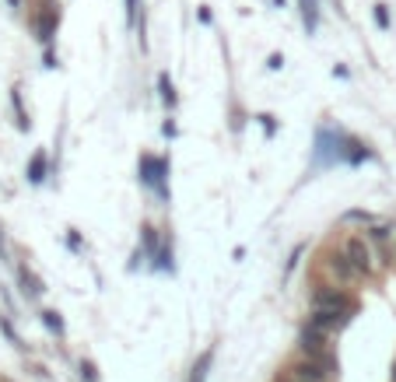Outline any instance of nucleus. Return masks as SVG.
I'll return each instance as SVG.
<instances>
[{
	"label": "nucleus",
	"instance_id": "obj_13",
	"mask_svg": "<svg viewBox=\"0 0 396 382\" xmlns=\"http://www.w3.org/2000/svg\"><path fill=\"white\" fill-rule=\"evenodd\" d=\"M11 102H15V113H18V127H21V130H28V116H25V105H21V95L15 91V95H11Z\"/></svg>",
	"mask_w": 396,
	"mask_h": 382
},
{
	"label": "nucleus",
	"instance_id": "obj_11",
	"mask_svg": "<svg viewBox=\"0 0 396 382\" xmlns=\"http://www.w3.org/2000/svg\"><path fill=\"white\" fill-rule=\"evenodd\" d=\"M210 358H214V351H207V354L200 358V365L193 368V382H204V375H207V368H210Z\"/></svg>",
	"mask_w": 396,
	"mask_h": 382
},
{
	"label": "nucleus",
	"instance_id": "obj_6",
	"mask_svg": "<svg viewBox=\"0 0 396 382\" xmlns=\"http://www.w3.org/2000/svg\"><path fill=\"white\" fill-rule=\"evenodd\" d=\"M302 351H305L309 358H319V354H323V334L309 326V330L302 334Z\"/></svg>",
	"mask_w": 396,
	"mask_h": 382
},
{
	"label": "nucleus",
	"instance_id": "obj_4",
	"mask_svg": "<svg viewBox=\"0 0 396 382\" xmlns=\"http://www.w3.org/2000/svg\"><path fill=\"white\" fill-rule=\"evenodd\" d=\"M344 322H348V316H341V312H319V309H316V316L309 319V326H312V330H319V334H326V330H341Z\"/></svg>",
	"mask_w": 396,
	"mask_h": 382
},
{
	"label": "nucleus",
	"instance_id": "obj_18",
	"mask_svg": "<svg viewBox=\"0 0 396 382\" xmlns=\"http://www.w3.org/2000/svg\"><path fill=\"white\" fill-rule=\"evenodd\" d=\"M393 382H396V365H393Z\"/></svg>",
	"mask_w": 396,
	"mask_h": 382
},
{
	"label": "nucleus",
	"instance_id": "obj_9",
	"mask_svg": "<svg viewBox=\"0 0 396 382\" xmlns=\"http://www.w3.org/2000/svg\"><path fill=\"white\" fill-rule=\"evenodd\" d=\"M302 18H305V28H309V32H316V25H319L316 0H302Z\"/></svg>",
	"mask_w": 396,
	"mask_h": 382
},
{
	"label": "nucleus",
	"instance_id": "obj_14",
	"mask_svg": "<svg viewBox=\"0 0 396 382\" xmlns=\"http://www.w3.org/2000/svg\"><path fill=\"white\" fill-rule=\"evenodd\" d=\"M375 25H379V28H389V15H386V4H379V8H375Z\"/></svg>",
	"mask_w": 396,
	"mask_h": 382
},
{
	"label": "nucleus",
	"instance_id": "obj_19",
	"mask_svg": "<svg viewBox=\"0 0 396 382\" xmlns=\"http://www.w3.org/2000/svg\"><path fill=\"white\" fill-rule=\"evenodd\" d=\"M295 382H298V379H295Z\"/></svg>",
	"mask_w": 396,
	"mask_h": 382
},
{
	"label": "nucleus",
	"instance_id": "obj_2",
	"mask_svg": "<svg viewBox=\"0 0 396 382\" xmlns=\"http://www.w3.org/2000/svg\"><path fill=\"white\" fill-rule=\"evenodd\" d=\"M344 256L354 263L358 274H368V270H372V249H368V242H365V239H348Z\"/></svg>",
	"mask_w": 396,
	"mask_h": 382
},
{
	"label": "nucleus",
	"instance_id": "obj_12",
	"mask_svg": "<svg viewBox=\"0 0 396 382\" xmlns=\"http://www.w3.org/2000/svg\"><path fill=\"white\" fill-rule=\"evenodd\" d=\"M42 322L49 326V330H53V334H64V319H60V316H56V312H42Z\"/></svg>",
	"mask_w": 396,
	"mask_h": 382
},
{
	"label": "nucleus",
	"instance_id": "obj_7",
	"mask_svg": "<svg viewBox=\"0 0 396 382\" xmlns=\"http://www.w3.org/2000/svg\"><path fill=\"white\" fill-rule=\"evenodd\" d=\"M18 278H21V284H25V295H32V298H39V295H42V281L32 274L28 266H21V270H18Z\"/></svg>",
	"mask_w": 396,
	"mask_h": 382
},
{
	"label": "nucleus",
	"instance_id": "obj_3",
	"mask_svg": "<svg viewBox=\"0 0 396 382\" xmlns=\"http://www.w3.org/2000/svg\"><path fill=\"white\" fill-rule=\"evenodd\" d=\"M161 176H165V161H158V158H141V179H144V186L158 190V197H168Z\"/></svg>",
	"mask_w": 396,
	"mask_h": 382
},
{
	"label": "nucleus",
	"instance_id": "obj_5",
	"mask_svg": "<svg viewBox=\"0 0 396 382\" xmlns=\"http://www.w3.org/2000/svg\"><path fill=\"white\" fill-rule=\"evenodd\" d=\"M330 270H333V274L341 278V281H351V278H358L354 263H351V260H348L344 253H333V256H330Z\"/></svg>",
	"mask_w": 396,
	"mask_h": 382
},
{
	"label": "nucleus",
	"instance_id": "obj_8",
	"mask_svg": "<svg viewBox=\"0 0 396 382\" xmlns=\"http://www.w3.org/2000/svg\"><path fill=\"white\" fill-rule=\"evenodd\" d=\"M28 179H32V183H42V179H46V154H35V158H32Z\"/></svg>",
	"mask_w": 396,
	"mask_h": 382
},
{
	"label": "nucleus",
	"instance_id": "obj_17",
	"mask_svg": "<svg viewBox=\"0 0 396 382\" xmlns=\"http://www.w3.org/2000/svg\"><path fill=\"white\" fill-rule=\"evenodd\" d=\"M0 260H4V239H0Z\"/></svg>",
	"mask_w": 396,
	"mask_h": 382
},
{
	"label": "nucleus",
	"instance_id": "obj_16",
	"mask_svg": "<svg viewBox=\"0 0 396 382\" xmlns=\"http://www.w3.org/2000/svg\"><path fill=\"white\" fill-rule=\"evenodd\" d=\"M134 18H137V0H127V21L134 25Z\"/></svg>",
	"mask_w": 396,
	"mask_h": 382
},
{
	"label": "nucleus",
	"instance_id": "obj_10",
	"mask_svg": "<svg viewBox=\"0 0 396 382\" xmlns=\"http://www.w3.org/2000/svg\"><path fill=\"white\" fill-rule=\"evenodd\" d=\"M158 88H161L165 105H176V91H172V81H168V74H161V78H158Z\"/></svg>",
	"mask_w": 396,
	"mask_h": 382
},
{
	"label": "nucleus",
	"instance_id": "obj_15",
	"mask_svg": "<svg viewBox=\"0 0 396 382\" xmlns=\"http://www.w3.org/2000/svg\"><path fill=\"white\" fill-rule=\"evenodd\" d=\"M81 375H84L88 382H95V379H98V372H95V365H91V361H81Z\"/></svg>",
	"mask_w": 396,
	"mask_h": 382
},
{
	"label": "nucleus",
	"instance_id": "obj_1",
	"mask_svg": "<svg viewBox=\"0 0 396 382\" xmlns=\"http://www.w3.org/2000/svg\"><path fill=\"white\" fill-rule=\"evenodd\" d=\"M312 305L319 312H341V316H351V309H354V302L344 291H336V288H319L312 295Z\"/></svg>",
	"mask_w": 396,
	"mask_h": 382
}]
</instances>
